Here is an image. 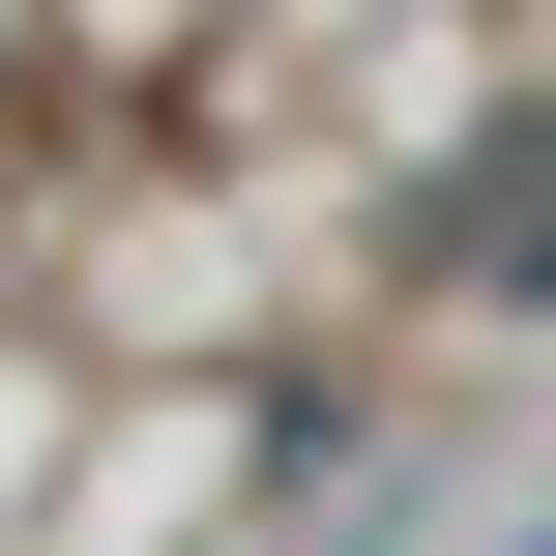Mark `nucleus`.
<instances>
[{
	"mask_svg": "<svg viewBox=\"0 0 556 556\" xmlns=\"http://www.w3.org/2000/svg\"><path fill=\"white\" fill-rule=\"evenodd\" d=\"M469 293H556V176H469V235H440Z\"/></svg>",
	"mask_w": 556,
	"mask_h": 556,
	"instance_id": "obj_1",
	"label": "nucleus"
}]
</instances>
